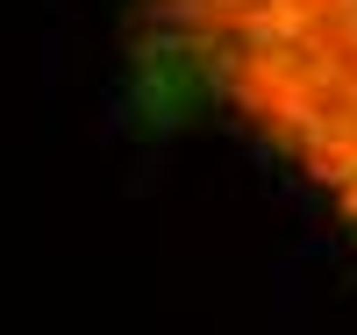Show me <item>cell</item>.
<instances>
[{"mask_svg": "<svg viewBox=\"0 0 357 335\" xmlns=\"http://www.w3.org/2000/svg\"><path fill=\"white\" fill-rule=\"evenodd\" d=\"M193 79L357 228V0H151Z\"/></svg>", "mask_w": 357, "mask_h": 335, "instance_id": "6da1fadb", "label": "cell"}]
</instances>
